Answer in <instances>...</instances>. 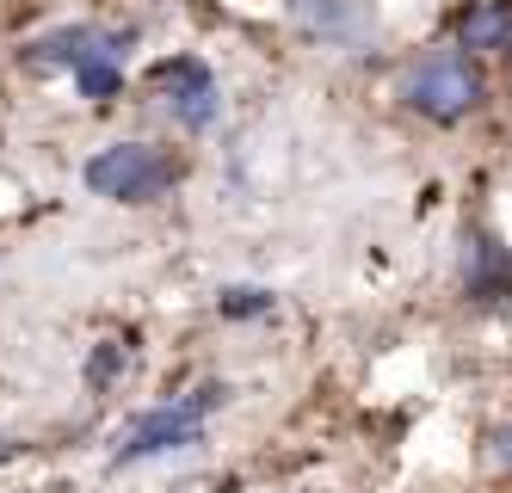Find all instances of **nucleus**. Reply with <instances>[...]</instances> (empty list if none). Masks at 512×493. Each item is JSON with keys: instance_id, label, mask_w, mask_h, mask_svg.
Returning a JSON list of instances; mask_svg holds the SVG:
<instances>
[{"instance_id": "39448f33", "label": "nucleus", "mask_w": 512, "mask_h": 493, "mask_svg": "<svg viewBox=\"0 0 512 493\" xmlns=\"http://www.w3.org/2000/svg\"><path fill=\"white\" fill-rule=\"evenodd\" d=\"M290 19H297V31L321 37V44H364L371 37V13L358 0H297Z\"/></svg>"}, {"instance_id": "f257e3e1", "label": "nucleus", "mask_w": 512, "mask_h": 493, "mask_svg": "<svg viewBox=\"0 0 512 493\" xmlns=\"http://www.w3.org/2000/svg\"><path fill=\"white\" fill-rule=\"evenodd\" d=\"M395 99L420 111L432 124H463L475 105H482V74H475V56H463L457 44L451 50H426L401 68V87Z\"/></svg>"}, {"instance_id": "f03ea898", "label": "nucleus", "mask_w": 512, "mask_h": 493, "mask_svg": "<svg viewBox=\"0 0 512 493\" xmlns=\"http://www.w3.org/2000/svg\"><path fill=\"white\" fill-rule=\"evenodd\" d=\"M81 185L93 198H112V204H155L179 185V167L149 142H112L81 167Z\"/></svg>"}, {"instance_id": "6e6552de", "label": "nucleus", "mask_w": 512, "mask_h": 493, "mask_svg": "<svg viewBox=\"0 0 512 493\" xmlns=\"http://www.w3.org/2000/svg\"><path fill=\"white\" fill-rule=\"evenodd\" d=\"M266 309H272V296H266V290H247V284L223 290V315H266Z\"/></svg>"}, {"instance_id": "20e7f679", "label": "nucleus", "mask_w": 512, "mask_h": 493, "mask_svg": "<svg viewBox=\"0 0 512 493\" xmlns=\"http://www.w3.org/2000/svg\"><path fill=\"white\" fill-rule=\"evenodd\" d=\"M198 438H204V426L192 420L186 407H155V413H142V420L124 432L118 469H130V463H142V457H173V450H186V444H198Z\"/></svg>"}, {"instance_id": "0eeeda50", "label": "nucleus", "mask_w": 512, "mask_h": 493, "mask_svg": "<svg viewBox=\"0 0 512 493\" xmlns=\"http://www.w3.org/2000/svg\"><path fill=\"white\" fill-rule=\"evenodd\" d=\"M93 44H99L93 25H62V31H50V37H38V44H31V62H38V68H44V62H50V68H62V62L75 68Z\"/></svg>"}, {"instance_id": "7ed1b4c3", "label": "nucleus", "mask_w": 512, "mask_h": 493, "mask_svg": "<svg viewBox=\"0 0 512 493\" xmlns=\"http://www.w3.org/2000/svg\"><path fill=\"white\" fill-rule=\"evenodd\" d=\"M149 81L167 93V111L186 130H210L216 124V81H210V68L198 62V56H173V62H161Z\"/></svg>"}, {"instance_id": "1a4fd4ad", "label": "nucleus", "mask_w": 512, "mask_h": 493, "mask_svg": "<svg viewBox=\"0 0 512 493\" xmlns=\"http://www.w3.org/2000/svg\"><path fill=\"white\" fill-rule=\"evenodd\" d=\"M112 376H118V346H99V352L87 358V383H93V389H105Z\"/></svg>"}, {"instance_id": "9d476101", "label": "nucleus", "mask_w": 512, "mask_h": 493, "mask_svg": "<svg viewBox=\"0 0 512 493\" xmlns=\"http://www.w3.org/2000/svg\"><path fill=\"white\" fill-rule=\"evenodd\" d=\"M488 457H494V469L512 475V426H494V432H488Z\"/></svg>"}, {"instance_id": "423d86ee", "label": "nucleus", "mask_w": 512, "mask_h": 493, "mask_svg": "<svg viewBox=\"0 0 512 493\" xmlns=\"http://www.w3.org/2000/svg\"><path fill=\"white\" fill-rule=\"evenodd\" d=\"M512 44V0H469L457 13V50L463 56H488Z\"/></svg>"}]
</instances>
